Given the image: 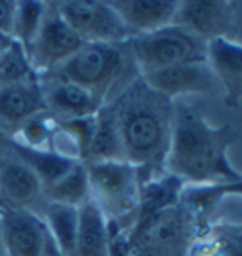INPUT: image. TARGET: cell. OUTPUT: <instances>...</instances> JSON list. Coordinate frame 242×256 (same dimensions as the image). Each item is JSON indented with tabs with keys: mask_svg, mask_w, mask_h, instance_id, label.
Segmentation results:
<instances>
[{
	"mask_svg": "<svg viewBox=\"0 0 242 256\" xmlns=\"http://www.w3.org/2000/svg\"><path fill=\"white\" fill-rule=\"evenodd\" d=\"M239 140L231 124L212 126L193 104L174 101L171 146L165 162V173L176 176L188 186L224 184L242 180L227 150Z\"/></svg>",
	"mask_w": 242,
	"mask_h": 256,
	"instance_id": "cell-1",
	"label": "cell"
},
{
	"mask_svg": "<svg viewBox=\"0 0 242 256\" xmlns=\"http://www.w3.org/2000/svg\"><path fill=\"white\" fill-rule=\"evenodd\" d=\"M110 102L116 108L125 162L138 167L142 182L165 174L174 101L153 92L138 76Z\"/></svg>",
	"mask_w": 242,
	"mask_h": 256,
	"instance_id": "cell-2",
	"label": "cell"
},
{
	"mask_svg": "<svg viewBox=\"0 0 242 256\" xmlns=\"http://www.w3.org/2000/svg\"><path fill=\"white\" fill-rule=\"evenodd\" d=\"M47 74L85 88L104 104L114 101L140 76L129 40L119 44H83L70 59Z\"/></svg>",
	"mask_w": 242,
	"mask_h": 256,
	"instance_id": "cell-3",
	"label": "cell"
},
{
	"mask_svg": "<svg viewBox=\"0 0 242 256\" xmlns=\"http://www.w3.org/2000/svg\"><path fill=\"white\" fill-rule=\"evenodd\" d=\"M85 165L89 174L91 200L99 205L110 222L129 234L127 228L133 226L140 203L142 174L138 167L125 160Z\"/></svg>",
	"mask_w": 242,
	"mask_h": 256,
	"instance_id": "cell-4",
	"label": "cell"
},
{
	"mask_svg": "<svg viewBox=\"0 0 242 256\" xmlns=\"http://www.w3.org/2000/svg\"><path fill=\"white\" fill-rule=\"evenodd\" d=\"M129 48L140 74L207 61V42L174 23L148 34L133 36Z\"/></svg>",
	"mask_w": 242,
	"mask_h": 256,
	"instance_id": "cell-5",
	"label": "cell"
},
{
	"mask_svg": "<svg viewBox=\"0 0 242 256\" xmlns=\"http://www.w3.org/2000/svg\"><path fill=\"white\" fill-rule=\"evenodd\" d=\"M55 4L66 25L85 44H119L133 38L112 2L66 0Z\"/></svg>",
	"mask_w": 242,
	"mask_h": 256,
	"instance_id": "cell-6",
	"label": "cell"
},
{
	"mask_svg": "<svg viewBox=\"0 0 242 256\" xmlns=\"http://www.w3.org/2000/svg\"><path fill=\"white\" fill-rule=\"evenodd\" d=\"M85 42L61 18L55 2H45V14L34 42L27 50L28 61L36 76L55 70L70 59Z\"/></svg>",
	"mask_w": 242,
	"mask_h": 256,
	"instance_id": "cell-7",
	"label": "cell"
},
{
	"mask_svg": "<svg viewBox=\"0 0 242 256\" xmlns=\"http://www.w3.org/2000/svg\"><path fill=\"white\" fill-rule=\"evenodd\" d=\"M174 25L193 32L203 42L229 38L237 32V2L222 0H186L180 2Z\"/></svg>",
	"mask_w": 242,
	"mask_h": 256,
	"instance_id": "cell-8",
	"label": "cell"
},
{
	"mask_svg": "<svg viewBox=\"0 0 242 256\" xmlns=\"http://www.w3.org/2000/svg\"><path fill=\"white\" fill-rule=\"evenodd\" d=\"M140 76L153 92L171 101H180L186 95H212L222 92V86L207 61L176 64Z\"/></svg>",
	"mask_w": 242,
	"mask_h": 256,
	"instance_id": "cell-9",
	"label": "cell"
},
{
	"mask_svg": "<svg viewBox=\"0 0 242 256\" xmlns=\"http://www.w3.org/2000/svg\"><path fill=\"white\" fill-rule=\"evenodd\" d=\"M44 184L8 148L0 154V205L9 209H28L36 210V207L45 205Z\"/></svg>",
	"mask_w": 242,
	"mask_h": 256,
	"instance_id": "cell-10",
	"label": "cell"
},
{
	"mask_svg": "<svg viewBox=\"0 0 242 256\" xmlns=\"http://www.w3.org/2000/svg\"><path fill=\"white\" fill-rule=\"evenodd\" d=\"M45 234L40 212L0 205V236L6 256H42Z\"/></svg>",
	"mask_w": 242,
	"mask_h": 256,
	"instance_id": "cell-11",
	"label": "cell"
},
{
	"mask_svg": "<svg viewBox=\"0 0 242 256\" xmlns=\"http://www.w3.org/2000/svg\"><path fill=\"white\" fill-rule=\"evenodd\" d=\"M38 80L42 86L45 112H49L55 120L93 116L99 112L100 106H104V102L97 99L85 88L68 82L64 78L44 74V76H38Z\"/></svg>",
	"mask_w": 242,
	"mask_h": 256,
	"instance_id": "cell-12",
	"label": "cell"
},
{
	"mask_svg": "<svg viewBox=\"0 0 242 256\" xmlns=\"http://www.w3.org/2000/svg\"><path fill=\"white\" fill-rule=\"evenodd\" d=\"M207 63L222 86L225 106H242V44L229 38L208 42Z\"/></svg>",
	"mask_w": 242,
	"mask_h": 256,
	"instance_id": "cell-13",
	"label": "cell"
},
{
	"mask_svg": "<svg viewBox=\"0 0 242 256\" xmlns=\"http://www.w3.org/2000/svg\"><path fill=\"white\" fill-rule=\"evenodd\" d=\"M44 95L38 76L0 88V131L11 137L28 118L44 112Z\"/></svg>",
	"mask_w": 242,
	"mask_h": 256,
	"instance_id": "cell-14",
	"label": "cell"
},
{
	"mask_svg": "<svg viewBox=\"0 0 242 256\" xmlns=\"http://www.w3.org/2000/svg\"><path fill=\"white\" fill-rule=\"evenodd\" d=\"M176 0H116L112 6L119 14L125 27L133 36L148 34L172 25L176 10Z\"/></svg>",
	"mask_w": 242,
	"mask_h": 256,
	"instance_id": "cell-15",
	"label": "cell"
},
{
	"mask_svg": "<svg viewBox=\"0 0 242 256\" xmlns=\"http://www.w3.org/2000/svg\"><path fill=\"white\" fill-rule=\"evenodd\" d=\"M186 186L188 184L184 182V180H180V178H176V176H172L169 173L142 182L140 203H138L135 222H133L131 230L140 228L148 220H152L153 216L161 214L163 210L176 207L182 202V194H184Z\"/></svg>",
	"mask_w": 242,
	"mask_h": 256,
	"instance_id": "cell-16",
	"label": "cell"
},
{
	"mask_svg": "<svg viewBox=\"0 0 242 256\" xmlns=\"http://www.w3.org/2000/svg\"><path fill=\"white\" fill-rule=\"evenodd\" d=\"M110 254V222L93 200L78 207V239L76 256Z\"/></svg>",
	"mask_w": 242,
	"mask_h": 256,
	"instance_id": "cell-17",
	"label": "cell"
},
{
	"mask_svg": "<svg viewBox=\"0 0 242 256\" xmlns=\"http://www.w3.org/2000/svg\"><path fill=\"white\" fill-rule=\"evenodd\" d=\"M121 160H125V154H123V142H121L116 108L112 102H106L95 114V133H93L87 158L83 164L121 162Z\"/></svg>",
	"mask_w": 242,
	"mask_h": 256,
	"instance_id": "cell-18",
	"label": "cell"
},
{
	"mask_svg": "<svg viewBox=\"0 0 242 256\" xmlns=\"http://www.w3.org/2000/svg\"><path fill=\"white\" fill-rule=\"evenodd\" d=\"M188 256H242V226H201Z\"/></svg>",
	"mask_w": 242,
	"mask_h": 256,
	"instance_id": "cell-19",
	"label": "cell"
},
{
	"mask_svg": "<svg viewBox=\"0 0 242 256\" xmlns=\"http://www.w3.org/2000/svg\"><path fill=\"white\" fill-rule=\"evenodd\" d=\"M8 144L13 150V154L17 156L27 167L32 169V173L44 184V190L53 182H57L64 173H68L72 167L78 164L76 160L64 158V156L57 154L49 148H28L11 140V138L8 140Z\"/></svg>",
	"mask_w": 242,
	"mask_h": 256,
	"instance_id": "cell-20",
	"label": "cell"
},
{
	"mask_svg": "<svg viewBox=\"0 0 242 256\" xmlns=\"http://www.w3.org/2000/svg\"><path fill=\"white\" fill-rule=\"evenodd\" d=\"M42 218L49 234L57 241L64 256H76L78 239V207L47 202L42 209Z\"/></svg>",
	"mask_w": 242,
	"mask_h": 256,
	"instance_id": "cell-21",
	"label": "cell"
},
{
	"mask_svg": "<svg viewBox=\"0 0 242 256\" xmlns=\"http://www.w3.org/2000/svg\"><path fill=\"white\" fill-rule=\"evenodd\" d=\"M45 202L64 203L72 207H80L91 198L89 174H87V165L83 162L72 167L68 173H64L57 182L47 186L44 190Z\"/></svg>",
	"mask_w": 242,
	"mask_h": 256,
	"instance_id": "cell-22",
	"label": "cell"
},
{
	"mask_svg": "<svg viewBox=\"0 0 242 256\" xmlns=\"http://www.w3.org/2000/svg\"><path fill=\"white\" fill-rule=\"evenodd\" d=\"M225 196H242V180L224 184H203L186 186L182 194V203H186L199 218L207 216Z\"/></svg>",
	"mask_w": 242,
	"mask_h": 256,
	"instance_id": "cell-23",
	"label": "cell"
},
{
	"mask_svg": "<svg viewBox=\"0 0 242 256\" xmlns=\"http://www.w3.org/2000/svg\"><path fill=\"white\" fill-rule=\"evenodd\" d=\"M44 14L45 2H36V0L17 2L15 16H13V27H11V38L17 40L19 44H23L25 50H28L30 44L34 42Z\"/></svg>",
	"mask_w": 242,
	"mask_h": 256,
	"instance_id": "cell-24",
	"label": "cell"
},
{
	"mask_svg": "<svg viewBox=\"0 0 242 256\" xmlns=\"http://www.w3.org/2000/svg\"><path fill=\"white\" fill-rule=\"evenodd\" d=\"M30 78H36V74L30 66L27 50L17 40H11V44L0 54V88L27 82Z\"/></svg>",
	"mask_w": 242,
	"mask_h": 256,
	"instance_id": "cell-25",
	"label": "cell"
},
{
	"mask_svg": "<svg viewBox=\"0 0 242 256\" xmlns=\"http://www.w3.org/2000/svg\"><path fill=\"white\" fill-rule=\"evenodd\" d=\"M55 128H57V120L44 110L28 118L9 138L28 148H49Z\"/></svg>",
	"mask_w": 242,
	"mask_h": 256,
	"instance_id": "cell-26",
	"label": "cell"
},
{
	"mask_svg": "<svg viewBox=\"0 0 242 256\" xmlns=\"http://www.w3.org/2000/svg\"><path fill=\"white\" fill-rule=\"evenodd\" d=\"M57 126L72 138V142L78 148L80 160L85 162L91 138H93V133H95V114L93 116H83V118H74V120H57Z\"/></svg>",
	"mask_w": 242,
	"mask_h": 256,
	"instance_id": "cell-27",
	"label": "cell"
},
{
	"mask_svg": "<svg viewBox=\"0 0 242 256\" xmlns=\"http://www.w3.org/2000/svg\"><path fill=\"white\" fill-rule=\"evenodd\" d=\"M15 6L17 2L11 0H0V32L11 36V27H13V16H15Z\"/></svg>",
	"mask_w": 242,
	"mask_h": 256,
	"instance_id": "cell-28",
	"label": "cell"
},
{
	"mask_svg": "<svg viewBox=\"0 0 242 256\" xmlns=\"http://www.w3.org/2000/svg\"><path fill=\"white\" fill-rule=\"evenodd\" d=\"M11 40H13L11 36H8V34H2V32H0V54H2V52H4V50L11 44Z\"/></svg>",
	"mask_w": 242,
	"mask_h": 256,
	"instance_id": "cell-29",
	"label": "cell"
},
{
	"mask_svg": "<svg viewBox=\"0 0 242 256\" xmlns=\"http://www.w3.org/2000/svg\"><path fill=\"white\" fill-rule=\"evenodd\" d=\"M8 140H9L8 135H6L4 131H0V154H2V152L8 148Z\"/></svg>",
	"mask_w": 242,
	"mask_h": 256,
	"instance_id": "cell-30",
	"label": "cell"
},
{
	"mask_svg": "<svg viewBox=\"0 0 242 256\" xmlns=\"http://www.w3.org/2000/svg\"><path fill=\"white\" fill-rule=\"evenodd\" d=\"M0 256H6V252H4V247H2V236H0Z\"/></svg>",
	"mask_w": 242,
	"mask_h": 256,
	"instance_id": "cell-31",
	"label": "cell"
}]
</instances>
